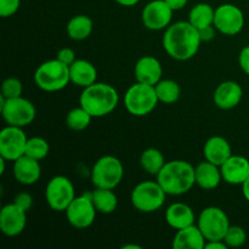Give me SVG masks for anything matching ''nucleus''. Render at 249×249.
<instances>
[{"label":"nucleus","instance_id":"nucleus-1","mask_svg":"<svg viewBox=\"0 0 249 249\" xmlns=\"http://www.w3.org/2000/svg\"><path fill=\"white\" fill-rule=\"evenodd\" d=\"M198 29L189 21L170 24L163 34V49L169 57L177 61H189L197 55L201 46Z\"/></svg>","mask_w":249,"mask_h":249},{"label":"nucleus","instance_id":"nucleus-2","mask_svg":"<svg viewBox=\"0 0 249 249\" xmlns=\"http://www.w3.org/2000/svg\"><path fill=\"white\" fill-rule=\"evenodd\" d=\"M196 167L187 160H174L164 164L157 181L168 196H182L196 184Z\"/></svg>","mask_w":249,"mask_h":249},{"label":"nucleus","instance_id":"nucleus-3","mask_svg":"<svg viewBox=\"0 0 249 249\" xmlns=\"http://www.w3.org/2000/svg\"><path fill=\"white\" fill-rule=\"evenodd\" d=\"M79 104L91 114L92 118H101L111 114L117 108L119 94L111 84L96 82L83 89Z\"/></svg>","mask_w":249,"mask_h":249},{"label":"nucleus","instance_id":"nucleus-4","mask_svg":"<svg viewBox=\"0 0 249 249\" xmlns=\"http://www.w3.org/2000/svg\"><path fill=\"white\" fill-rule=\"evenodd\" d=\"M34 83L43 91H61L71 83L70 66L62 63L56 57L45 61L39 65L34 72Z\"/></svg>","mask_w":249,"mask_h":249},{"label":"nucleus","instance_id":"nucleus-5","mask_svg":"<svg viewBox=\"0 0 249 249\" xmlns=\"http://www.w3.org/2000/svg\"><path fill=\"white\" fill-rule=\"evenodd\" d=\"M158 97L153 85L136 82L124 94V107L134 117L150 114L158 105Z\"/></svg>","mask_w":249,"mask_h":249},{"label":"nucleus","instance_id":"nucleus-6","mask_svg":"<svg viewBox=\"0 0 249 249\" xmlns=\"http://www.w3.org/2000/svg\"><path fill=\"white\" fill-rule=\"evenodd\" d=\"M164 190L158 181H141L133 189L130 195V201L134 208L140 213H153L164 206L165 197Z\"/></svg>","mask_w":249,"mask_h":249},{"label":"nucleus","instance_id":"nucleus-7","mask_svg":"<svg viewBox=\"0 0 249 249\" xmlns=\"http://www.w3.org/2000/svg\"><path fill=\"white\" fill-rule=\"evenodd\" d=\"M123 178V163L114 156H102L92 165L91 182L95 187L114 190Z\"/></svg>","mask_w":249,"mask_h":249},{"label":"nucleus","instance_id":"nucleus-8","mask_svg":"<svg viewBox=\"0 0 249 249\" xmlns=\"http://www.w3.org/2000/svg\"><path fill=\"white\" fill-rule=\"evenodd\" d=\"M0 111L2 119L6 122L7 125L24 126L33 123L36 116V109L33 102L23 96L15 97V99H5L0 95Z\"/></svg>","mask_w":249,"mask_h":249},{"label":"nucleus","instance_id":"nucleus-9","mask_svg":"<svg viewBox=\"0 0 249 249\" xmlns=\"http://www.w3.org/2000/svg\"><path fill=\"white\" fill-rule=\"evenodd\" d=\"M197 226L207 241H219L225 237L230 228V220L223 209L212 206L207 207L199 213Z\"/></svg>","mask_w":249,"mask_h":249},{"label":"nucleus","instance_id":"nucleus-10","mask_svg":"<svg viewBox=\"0 0 249 249\" xmlns=\"http://www.w3.org/2000/svg\"><path fill=\"white\" fill-rule=\"evenodd\" d=\"M75 197L74 185L65 175L53 177L45 187V201L55 212H66Z\"/></svg>","mask_w":249,"mask_h":249},{"label":"nucleus","instance_id":"nucleus-11","mask_svg":"<svg viewBox=\"0 0 249 249\" xmlns=\"http://www.w3.org/2000/svg\"><path fill=\"white\" fill-rule=\"evenodd\" d=\"M65 213L68 224L74 229L83 230L90 228L96 219V214L99 213L92 203L91 191L75 197Z\"/></svg>","mask_w":249,"mask_h":249},{"label":"nucleus","instance_id":"nucleus-12","mask_svg":"<svg viewBox=\"0 0 249 249\" xmlns=\"http://www.w3.org/2000/svg\"><path fill=\"white\" fill-rule=\"evenodd\" d=\"M26 133L23 128L6 125L0 131V157L7 162H15L26 153L27 145Z\"/></svg>","mask_w":249,"mask_h":249},{"label":"nucleus","instance_id":"nucleus-13","mask_svg":"<svg viewBox=\"0 0 249 249\" xmlns=\"http://www.w3.org/2000/svg\"><path fill=\"white\" fill-rule=\"evenodd\" d=\"M214 26L224 36H237L245 27V15L233 4H221L215 9Z\"/></svg>","mask_w":249,"mask_h":249},{"label":"nucleus","instance_id":"nucleus-14","mask_svg":"<svg viewBox=\"0 0 249 249\" xmlns=\"http://www.w3.org/2000/svg\"><path fill=\"white\" fill-rule=\"evenodd\" d=\"M174 10L165 0H152L141 11V21L150 31H165L172 24Z\"/></svg>","mask_w":249,"mask_h":249},{"label":"nucleus","instance_id":"nucleus-15","mask_svg":"<svg viewBox=\"0 0 249 249\" xmlns=\"http://www.w3.org/2000/svg\"><path fill=\"white\" fill-rule=\"evenodd\" d=\"M27 213L16 203L5 204L0 211V230L7 237L21 235L27 225Z\"/></svg>","mask_w":249,"mask_h":249},{"label":"nucleus","instance_id":"nucleus-16","mask_svg":"<svg viewBox=\"0 0 249 249\" xmlns=\"http://www.w3.org/2000/svg\"><path fill=\"white\" fill-rule=\"evenodd\" d=\"M243 97V89L237 82L225 80L216 87L214 91V104L220 109H232L240 105Z\"/></svg>","mask_w":249,"mask_h":249},{"label":"nucleus","instance_id":"nucleus-17","mask_svg":"<svg viewBox=\"0 0 249 249\" xmlns=\"http://www.w3.org/2000/svg\"><path fill=\"white\" fill-rule=\"evenodd\" d=\"M223 181L229 185H241L249 178V160L243 156L232 155L220 167Z\"/></svg>","mask_w":249,"mask_h":249},{"label":"nucleus","instance_id":"nucleus-18","mask_svg":"<svg viewBox=\"0 0 249 249\" xmlns=\"http://www.w3.org/2000/svg\"><path fill=\"white\" fill-rule=\"evenodd\" d=\"M12 172H14V178L18 184L31 186V185L38 182L41 177L40 160H36L24 155L15 160Z\"/></svg>","mask_w":249,"mask_h":249},{"label":"nucleus","instance_id":"nucleus-19","mask_svg":"<svg viewBox=\"0 0 249 249\" xmlns=\"http://www.w3.org/2000/svg\"><path fill=\"white\" fill-rule=\"evenodd\" d=\"M134 74H135L136 82L155 87L162 79V63L155 56H142V57H140L136 61L135 68H134Z\"/></svg>","mask_w":249,"mask_h":249},{"label":"nucleus","instance_id":"nucleus-20","mask_svg":"<svg viewBox=\"0 0 249 249\" xmlns=\"http://www.w3.org/2000/svg\"><path fill=\"white\" fill-rule=\"evenodd\" d=\"M204 160L213 164L221 165L232 156V148L230 142L223 136H212L206 141L203 147Z\"/></svg>","mask_w":249,"mask_h":249},{"label":"nucleus","instance_id":"nucleus-21","mask_svg":"<svg viewBox=\"0 0 249 249\" xmlns=\"http://www.w3.org/2000/svg\"><path fill=\"white\" fill-rule=\"evenodd\" d=\"M165 221L170 228L178 231L194 225L196 223V215L189 204L177 202L170 204L165 211Z\"/></svg>","mask_w":249,"mask_h":249},{"label":"nucleus","instance_id":"nucleus-22","mask_svg":"<svg viewBox=\"0 0 249 249\" xmlns=\"http://www.w3.org/2000/svg\"><path fill=\"white\" fill-rule=\"evenodd\" d=\"M207 240L196 224L178 230L173 238L174 249H204Z\"/></svg>","mask_w":249,"mask_h":249},{"label":"nucleus","instance_id":"nucleus-23","mask_svg":"<svg viewBox=\"0 0 249 249\" xmlns=\"http://www.w3.org/2000/svg\"><path fill=\"white\" fill-rule=\"evenodd\" d=\"M71 83L80 88L90 87L97 82V70L91 62L88 60H75L70 66Z\"/></svg>","mask_w":249,"mask_h":249},{"label":"nucleus","instance_id":"nucleus-24","mask_svg":"<svg viewBox=\"0 0 249 249\" xmlns=\"http://www.w3.org/2000/svg\"><path fill=\"white\" fill-rule=\"evenodd\" d=\"M196 185L203 190H214L223 181L220 167L208 160L198 163L196 165Z\"/></svg>","mask_w":249,"mask_h":249},{"label":"nucleus","instance_id":"nucleus-25","mask_svg":"<svg viewBox=\"0 0 249 249\" xmlns=\"http://www.w3.org/2000/svg\"><path fill=\"white\" fill-rule=\"evenodd\" d=\"M92 28H94V23H92V19L89 16H87V15H77V16H73L68 21L66 31H67V36L72 40L82 41L89 38Z\"/></svg>","mask_w":249,"mask_h":249},{"label":"nucleus","instance_id":"nucleus-26","mask_svg":"<svg viewBox=\"0 0 249 249\" xmlns=\"http://www.w3.org/2000/svg\"><path fill=\"white\" fill-rule=\"evenodd\" d=\"M91 199L95 208L101 214H112L118 207V197L112 189L95 187L91 191Z\"/></svg>","mask_w":249,"mask_h":249},{"label":"nucleus","instance_id":"nucleus-27","mask_svg":"<svg viewBox=\"0 0 249 249\" xmlns=\"http://www.w3.org/2000/svg\"><path fill=\"white\" fill-rule=\"evenodd\" d=\"M165 158L158 148L150 147L142 151L140 156V165L147 174L157 177L165 164Z\"/></svg>","mask_w":249,"mask_h":249},{"label":"nucleus","instance_id":"nucleus-28","mask_svg":"<svg viewBox=\"0 0 249 249\" xmlns=\"http://www.w3.org/2000/svg\"><path fill=\"white\" fill-rule=\"evenodd\" d=\"M214 15H215V9L211 4L198 2L190 10L189 22L197 29L204 28L214 24Z\"/></svg>","mask_w":249,"mask_h":249},{"label":"nucleus","instance_id":"nucleus-29","mask_svg":"<svg viewBox=\"0 0 249 249\" xmlns=\"http://www.w3.org/2000/svg\"><path fill=\"white\" fill-rule=\"evenodd\" d=\"M158 101L165 105H173L180 99L181 88L173 79H160L155 85Z\"/></svg>","mask_w":249,"mask_h":249},{"label":"nucleus","instance_id":"nucleus-30","mask_svg":"<svg viewBox=\"0 0 249 249\" xmlns=\"http://www.w3.org/2000/svg\"><path fill=\"white\" fill-rule=\"evenodd\" d=\"M92 116L84 108V107L79 106L72 108L67 113L66 117V124L71 130L74 131H82L85 130L88 126L91 123Z\"/></svg>","mask_w":249,"mask_h":249},{"label":"nucleus","instance_id":"nucleus-31","mask_svg":"<svg viewBox=\"0 0 249 249\" xmlns=\"http://www.w3.org/2000/svg\"><path fill=\"white\" fill-rule=\"evenodd\" d=\"M50 152V145L48 141L40 136H33L27 140L26 153L24 155L28 157L34 158L36 160H45Z\"/></svg>","mask_w":249,"mask_h":249},{"label":"nucleus","instance_id":"nucleus-32","mask_svg":"<svg viewBox=\"0 0 249 249\" xmlns=\"http://www.w3.org/2000/svg\"><path fill=\"white\" fill-rule=\"evenodd\" d=\"M246 241H247V233H246L245 229L237 225H230L225 237H224V242L229 248L242 247Z\"/></svg>","mask_w":249,"mask_h":249},{"label":"nucleus","instance_id":"nucleus-33","mask_svg":"<svg viewBox=\"0 0 249 249\" xmlns=\"http://www.w3.org/2000/svg\"><path fill=\"white\" fill-rule=\"evenodd\" d=\"M23 92V84L18 78L10 77L2 82L1 94L5 99H15V97L22 96Z\"/></svg>","mask_w":249,"mask_h":249},{"label":"nucleus","instance_id":"nucleus-34","mask_svg":"<svg viewBox=\"0 0 249 249\" xmlns=\"http://www.w3.org/2000/svg\"><path fill=\"white\" fill-rule=\"evenodd\" d=\"M21 6V0H0V16L7 18L16 14Z\"/></svg>","mask_w":249,"mask_h":249},{"label":"nucleus","instance_id":"nucleus-35","mask_svg":"<svg viewBox=\"0 0 249 249\" xmlns=\"http://www.w3.org/2000/svg\"><path fill=\"white\" fill-rule=\"evenodd\" d=\"M14 203H16L17 206L21 207L26 212H29L32 207H33V197L29 194H27V192H19V194L15 196Z\"/></svg>","mask_w":249,"mask_h":249},{"label":"nucleus","instance_id":"nucleus-36","mask_svg":"<svg viewBox=\"0 0 249 249\" xmlns=\"http://www.w3.org/2000/svg\"><path fill=\"white\" fill-rule=\"evenodd\" d=\"M56 58L67 66H71L75 60H77V58H75L74 50L71 48L60 49V50L57 51V53H56Z\"/></svg>","mask_w":249,"mask_h":249},{"label":"nucleus","instance_id":"nucleus-37","mask_svg":"<svg viewBox=\"0 0 249 249\" xmlns=\"http://www.w3.org/2000/svg\"><path fill=\"white\" fill-rule=\"evenodd\" d=\"M238 65L240 68L249 75V45L245 46L242 50L240 51V55H238Z\"/></svg>","mask_w":249,"mask_h":249},{"label":"nucleus","instance_id":"nucleus-38","mask_svg":"<svg viewBox=\"0 0 249 249\" xmlns=\"http://www.w3.org/2000/svg\"><path fill=\"white\" fill-rule=\"evenodd\" d=\"M198 33L199 36H201V40L202 43H207V41H211L215 38V34H216V28L214 24H211V26H207L204 28L198 29Z\"/></svg>","mask_w":249,"mask_h":249},{"label":"nucleus","instance_id":"nucleus-39","mask_svg":"<svg viewBox=\"0 0 249 249\" xmlns=\"http://www.w3.org/2000/svg\"><path fill=\"white\" fill-rule=\"evenodd\" d=\"M165 2H167L174 11H179V10L184 9V7L186 6L189 0H165Z\"/></svg>","mask_w":249,"mask_h":249},{"label":"nucleus","instance_id":"nucleus-40","mask_svg":"<svg viewBox=\"0 0 249 249\" xmlns=\"http://www.w3.org/2000/svg\"><path fill=\"white\" fill-rule=\"evenodd\" d=\"M229 247L226 246V243L224 242V240L219 241H207L206 247L204 249H228Z\"/></svg>","mask_w":249,"mask_h":249},{"label":"nucleus","instance_id":"nucleus-41","mask_svg":"<svg viewBox=\"0 0 249 249\" xmlns=\"http://www.w3.org/2000/svg\"><path fill=\"white\" fill-rule=\"evenodd\" d=\"M117 4H119L121 6H125V7H131L135 6L136 4L140 2V0H114Z\"/></svg>","mask_w":249,"mask_h":249},{"label":"nucleus","instance_id":"nucleus-42","mask_svg":"<svg viewBox=\"0 0 249 249\" xmlns=\"http://www.w3.org/2000/svg\"><path fill=\"white\" fill-rule=\"evenodd\" d=\"M242 194L243 197L246 198V201L249 203V178L242 184Z\"/></svg>","mask_w":249,"mask_h":249},{"label":"nucleus","instance_id":"nucleus-43","mask_svg":"<svg viewBox=\"0 0 249 249\" xmlns=\"http://www.w3.org/2000/svg\"><path fill=\"white\" fill-rule=\"evenodd\" d=\"M7 160H5V158H2V157H0V165H1V169H0V174L1 175H4V173H5V163H6Z\"/></svg>","mask_w":249,"mask_h":249},{"label":"nucleus","instance_id":"nucleus-44","mask_svg":"<svg viewBox=\"0 0 249 249\" xmlns=\"http://www.w3.org/2000/svg\"><path fill=\"white\" fill-rule=\"evenodd\" d=\"M123 249H141V247L138 245H125L123 246Z\"/></svg>","mask_w":249,"mask_h":249}]
</instances>
